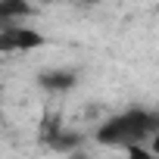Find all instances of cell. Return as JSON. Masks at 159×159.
Returning <instances> with one entry per match:
<instances>
[{
	"mask_svg": "<svg viewBox=\"0 0 159 159\" xmlns=\"http://www.w3.org/2000/svg\"><path fill=\"white\" fill-rule=\"evenodd\" d=\"M38 10L25 0H0V28L10 25H25V19H31Z\"/></svg>",
	"mask_w": 159,
	"mask_h": 159,
	"instance_id": "obj_3",
	"label": "cell"
},
{
	"mask_svg": "<svg viewBox=\"0 0 159 159\" xmlns=\"http://www.w3.org/2000/svg\"><path fill=\"white\" fill-rule=\"evenodd\" d=\"M159 131V112L147 109V106H134V109H125V112H116L109 116L94 140L100 147H122V150H137L143 147L150 137H156Z\"/></svg>",
	"mask_w": 159,
	"mask_h": 159,
	"instance_id": "obj_1",
	"label": "cell"
},
{
	"mask_svg": "<svg viewBox=\"0 0 159 159\" xmlns=\"http://www.w3.org/2000/svg\"><path fill=\"white\" fill-rule=\"evenodd\" d=\"M128 153H131V159H150V156L143 153V147H137V150H128Z\"/></svg>",
	"mask_w": 159,
	"mask_h": 159,
	"instance_id": "obj_5",
	"label": "cell"
},
{
	"mask_svg": "<svg viewBox=\"0 0 159 159\" xmlns=\"http://www.w3.org/2000/svg\"><path fill=\"white\" fill-rule=\"evenodd\" d=\"M38 81L44 84V88H50V91H66V88H72L78 78L72 75V72H66V69H53V72H44Z\"/></svg>",
	"mask_w": 159,
	"mask_h": 159,
	"instance_id": "obj_4",
	"label": "cell"
},
{
	"mask_svg": "<svg viewBox=\"0 0 159 159\" xmlns=\"http://www.w3.org/2000/svg\"><path fill=\"white\" fill-rule=\"evenodd\" d=\"M44 44V34L34 25H10L0 28V53H28Z\"/></svg>",
	"mask_w": 159,
	"mask_h": 159,
	"instance_id": "obj_2",
	"label": "cell"
}]
</instances>
